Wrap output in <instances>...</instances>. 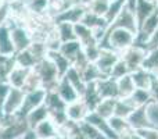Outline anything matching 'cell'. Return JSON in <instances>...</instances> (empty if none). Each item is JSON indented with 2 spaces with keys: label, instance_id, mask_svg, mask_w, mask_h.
Segmentation results:
<instances>
[{
  "label": "cell",
  "instance_id": "cell-1",
  "mask_svg": "<svg viewBox=\"0 0 158 139\" xmlns=\"http://www.w3.org/2000/svg\"><path fill=\"white\" fill-rule=\"evenodd\" d=\"M135 33L123 28H108L101 41L98 42L100 49L114 50L117 53H122L128 47L135 43Z\"/></svg>",
  "mask_w": 158,
  "mask_h": 139
},
{
  "label": "cell",
  "instance_id": "cell-2",
  "mask_svg": "<svg viewBox=\"0 0 158 139\" xmlns=\"http://www.w3.org/2000/svg\"><path fill=\"white\" fill-rule=\"evenodd\" d=\"M33 70L40 78L42 88H44L46 90H56L61 76L58 75V71L56 68L54 63L49 57H44L43 60L38 61L33 67Z\"/></svg>",
  "mask_w": 158,
  "mask_h": 139
},
{
  "label": "cell",
  "instance_id": "cell-3",
  "mask_svg": "<svg viewBox=\"0 0 158 139\" xmlns=\"http://www.w3.org/2000/svg\"><path fill=\"white\" fill-rule=\"evenodd\" d=\"M10 27V33H11V41H13L14 49L17 52H21L29 47V45L32 43V32L28 28V25H25L24 22H13V24H7Z\"/></svg>",
  "mask_w": 158,
  "mask_h": 139
},
{
  "label": "cell",
  "instance_id": "cell-4",
  "mask_svg": "<svg viewBox=\"0 0 158 139\" xmlns=\"http://www.w3.org/2000/svg\"><path fill=\"white\" fill-rule=\"evenodd\" d=\"M25 90L19 89V88H13L11 86L10 92H8L7 98H6L4 103H3L2 111H0V117L2 118H8V117H15L17 113L19 111L24 102Z\"/></svg>",
  "mask_w": 158,
  "mask_h": 139
},
{
  "label": "cell",
  "instance_id": "cell-5",
  "mask_svg": "<svg viewBox=\"0 0 158 139\" xmlns=\"http://www.w3.org/2000/svg\"><path fill=\"white\" fill-rule=\"evenodd\" d=\"M46 95H47V90L44 89V88H38V89L25 92L22 106H21V109H19V111L17 113L15 117L19 118V120H24L28 113L32 111L33 109H36V107H39L40 104L44 103Z\"/></svg>",
  "mask_w": 158,
  "mask_h": 139
},
{
  "label": "cell",
  "instance_id": "cell-6",
  "mask_svg": "<svg viewBox=\"0 0 158 139\" xmlns=\"http://www.w3.org/2000/svg\"><path fill=\"white\" fill-rule=\"evenodd\" d=\"M146 54H147V50L146 49L136 46V45H132L131 47L123 50L119 56H121V59L125 61L126 66H128L129 71L133 72L135 70L140 68V67L143 66V61H144V59H146Z\"/></svg>",
  "mask_w": 158,
  "mask_h": 139
},
{
  "label": "cell",
  "instance_id": "cell-7",
  "mask_svg": "<svg viewBox=\"0 0 158 139\" xmlns=\"http://www.w3.org/2000/svg\"><path fill=\"white\" fill-rule=\"evenodd\" d=\"M119 53L114 52V50H106V49H101L100 56L98 59L96 60V66H97L98 71L101 72V75L106 78V76H110L111 74L112 67L115 66L118 60H119Z\"/></svg>",
  "mask_w": 158,
  "mask_h": 139
},
{
  "label": "cell",
  "instance_id": "cell-8",
  "mask_svg": "<svg viewBox=\"0 0 158 139\" xmlns=\"http://www.w3.org/2000/svg\"><path fill=\"white\" fill-rule=\"evenodd\" d=\"M108 28H123V29H128L131 32H133L135 35L137 33V22L135 18V14L132 10H129L128 7H125L121 10V13L117 15V18L112 21V24Z\"/></svg>",
  "mask_w": 158,
  "mask_h": 139
},
{
  "label": "cell",
  "instance_id": "cell-9",
  "mask_svg": "<svg viewBox=\"0 0 158 139\" xmlns=\"http://www.w3.org/2000/svg\"><path fill=\"white\" fill-rule=\"evenodd\" d=\"M86 11H87V8H86L85 4L74 6V7L67 8V10L58 13L57 15L53 18V22H54V24H57V22H71V24H78V22H81L82 17L85 15Z\"/></svg>",
  "mask_w": 158,
  "mask_h": 139
},
{
  "label": "cell",
  "instance_id": "cell-10",
  "mask_svg": "<svg viewBox=\"0 0 158 139\" xmlns=\"http://www.w3.org/2000/svg\"><path fill=\"white\" fill-rule=\"evenodd\" d=\"M65 113H67V118H68V121L79 124V123H82V121L86 120L87 114H89L90 111H89V109H87V106L85 104V102L79 98L78 100L67 104Z\"/></svg>",
  "mask_w": 158,
  "mask_h": 139
},
{
  "label": "cell",
  "instance_id": "cell-11",
  "mask_svg": "<svg viewBox=\"0 0 158 139\" xmlns=\"http://www.w3.org/2000/svg\"><path fill=\"white\" fill-rule=\"evenodd\" d=\"M96 88L100 95L101 100L103 99H118L119 93H118V84L117 79L111 78V76H106L101 78L96 82Z\"/></svg>",
  "mask_w": 158,
  "mask_h": 139
},
{
  "label": "cell",
  "instance_id": "cell-12",
  "mask_svg": "<svg viewBox=\"0 0 158 139\" xmlns=\"http://www.w3.org/2000/svg\"><path fill=\"white\" fill-rule=\"evenodd\" d=\"M32 131L35 132L36 138L40 139H57L60 137V128L50 118H46L42 123H39Z\"/></svg>",
  "mask_w": 158,
  "mask_h": 139
},
{
  "label": "cell",
  "instance_id": "cell-13",
  "mask_svg": "<svg viewBox=\"0 0 158 139\" xmlns=\"http://www.w3.org/2000/svg\"><path fill=\"white\" fill-rule=\"evenodd\" d=\"M126 120H128V123H129V127H131L133 131H140V129H144V128L150 127V123H148V118H147V113H146V106L136 107Z\"/></svg>",
  "mask_w": 158,
  "mask_h": 139
},
{
  "label": "cell",
  "instance_id": "cell-14",
  "mask_svg": "<svg viewBox=\"0 0 158 139\" xmlns=\"http://www.w3.org/2000/svg\"><path fill=\"white\" fill-rule=\"evenodd\" d=\"M157 6H158V3L150 2V0H137L136 6H135V10H133L135 18H136V22H137V29L143 24V21L156 10Z\"/></svg>",
  "mask_w": 158,
  "mask_h": 139
},
{
  "label": "cell",
  "instance_id": "cell-15",
  "mask_svg": "<svg viewBox=\"0 0 158 139\" xmlns=\"http://www.w3.org/2000/svg\"><path fill=\"white\" fill-rule=\"evenodd\" d=\"M56 92L58 93V96H60L67 104L72 103V102L78 100V99L81 98L79 93L77 92V89H75V88L68 82V79L64 78V76H61V79L58 81L57 88H56Z\"/></svg>",
  "mask_w": 158,
  "mask_h": 139
},
{
  "label": "cell",
  "instance_id": "cell-16",
  "mask_svg": "<svg viewBox=\"0 0 158 139\" xmlns=\"http://www.w3.org/2000/svg\"><path fill=\"white\" fill-rule=\"evenodd\" d=\"M85 121H87V123H90L92 125H94L97 129H100L108 139H119V137L111 129V127H110V124H108V120L100 117V115L96 114L94 111H90Z\"/></svg>",
  "mask_w": 158,
  "mask_h": 139
},
{
  "label": "cell",
  "instance_id": "cell-17",
  "mask_svg": "<svg viewBox=\"0 0 158 139\" xmlns=\"http://www.w3.org/2000/svg\"><path fill=\"white\" fill-rule=\"evenodd\" d=\"M132 79H133V84L137 89H150L151 84H153V79L156 78V75L151 72H148L147 70H144L143 67L135 70L133 72H131Z\"/></svg>",
  "mask_w": 158,
  "mask_h": 139
},
{
  "label": "cell",
  "instance_id": "cell-18",
  "mask_svg": "<svg viewBox=\"0 0 158 139\" xmlns=\"http://www.w3.org/2000/svg\"><path fill=\"white\" fill-rule=\"evenodd\" d=\"M31 70L32 68H24V67L19 66H14L13 70L8 74V84L13 88H19V89H24L25 82H27V78L29 75Z\"/></svg>",
  "mask_w": 158,
  "mask_h": 139
},
{
  "label": "cell",
  "instance_id": "cell-19",
  "mask_svg": "<svg viewBox=\"0 0 158 139\" xmlns=\"http://www.w3.org/2000/svg\"><path fill=\"white\" fill-rule=\"evenodd\" d=\"M81 99L85 102V104L87 106L89 111H94L96 107H97L98 103L101 102V98L97 92V88H96V82H89V84H86V89H85L83 95L81 96Z\"/></svg>",
  "mask_w": 158,
  "mask_h": 139
},
{
  "label": "cell",
  "instance_id": "cell-20",
  "mask_svg": "<svg viewBox=\"0 0 158 139\" xmlns=\"http://www.w3.org/2000/svg\"><path fill=\"white\" fill-rule=\"evenodd\" d=\"M0 54L2 56L15 54V49H14L13 41H11L10 27L7 24L0 25Z\"/></svg>",
  "mask_w": 158,
  "mask_h": 139
},
{
  "label": "cell",
  "instance_id": "cell-21",
  "mask_svg": "<svg viewBox=\"0 0 158 139\" xmlns=\"http://www.w3.org/2000/svg\"><path fill=\"white\" fill-rule=\"evenodd\" d=\"M75 27V35H77V41L81 42L82 47L87 46V45H93V43H98L97 39L94 36V31L92 28L86 27L82 22H78V24L74 25Z\"/></svg>",
  "mask_w": 158,
  "mask_h": 139
},
{
  "label": "cell",
  "instance_id": "cell-22",
  "mask_svg": "<svg viewBox=\"0 0 158 139\" xmlns=\"http://www.w3.org/2000/svg\"><path fill=\"white\" fill-rule=\"evenodd\" d=\"M27 10L28 14L32 17H44L49 15L50 2L49 0H27Z\"/></svg>",
  "mask_w": 158,
  "mask_h": 139
},
{
  "label": "cell",
  "instance_id": "cell-23",
  "mask_svg": "<svg viewBox=\"0 0 158 139\" xmlns=\"http://www.w3.org/2000/svg\"><path fill=\"white\" fill-rule=\"evenodd\" d=\"M46 118H49V110H47L46 104L43 103V104H40L39 107L33 109L32 111L28 113V114L25 115L24 120L27 121L29 129H33L39 123H42V121L46 120Z\"/></svg>",
  "mask_w": 158,
  "mask_h": 139
},
{
  "label": "cell",
  "instance_id": "cell-24",
  "mask_svg": "<svg viewBox=\"0 0 158 139\" xmlns=\"http://www.w3.org/2000/svg\"><path fill=\"white\" fill-rule=\"evenodd\" d=\"M64 78L68 79L69 84H71L72 86L77 89V92L79 93V96L83 95L85 89H86V82L83 81V78H82V75H81V71H79L78 68H75V67L72 66L71 68L65 72Z\"/></svg>",
  "mask_w": 158,
  "mask_h": 139
},
{
  "label": "cell",
  "instance_id": "cell-25",
  "mask_svg": "<svg viewBox=\"0 0 158 139\" xmlns=\"http://www.w3.org/2000/svg\"><path fill=\"white\" fill-rule=\"evenodd\" d=\"M54 25H56V32H57L61 43L77 41L75 27H74L75 24H71V22H57V24H54Z\"/></svg>",
  "mask_w": 158,
  "mask_h": 139
},
{
  "label": "cell",
  "instance_id": "cell-26",
  "mask_svg": "<svg viewBox=\"0 0 158 139\" xmlns=\"http://www.w3.org/2000/svg\"><path fill=\"white\" fill-rule=\"evenodd\" d=\"M47 57L54 63V66H56V68H57L58 75L60 76H64L67 71L72 67L71 60H68V59H67L65 56L61 54L60 52H49L47 53Z\"/></svg>",
  "mask_w": 158,
  "mask_h": 139
},
{
  "label": "cell",
  "instance_id": "cell-27",
  "mask_svg": "<svg viewBox=\"0 0 158 139\" xmlns=\"http://www.w3.org/2000/svg\"><path fill=\"white\" fill-rule=\"evenodd\" d=\"M135 109H136V106H135L133 102L131 100V98H119V99H117V103H115L114 115H118V117H122V118H128Z\"/></svg>",
  "mask_w": 158,
  "mask_h": 139
},
{
  "label": "cell",
  "instance_id": "cell-28",
  "mask_svg": "<svg viewBox=\"0 0 158 139\" xmlns=\"http://www.w3.org/2000/svg\"><path fill=\"white\" fill-rule=\"evenodd\" d=\"M117 84H118V93H119V98H129V96L135 92V89H136L131 74L117 79Z\"/></svg>",
  "mask_w": 158,
  "mask_h": 139
},
{
  "label": "cell",
  "instance_id": "cell-29",
  "mask_svg": "<svg viewBox=\"0 0 158 139\" xmlns=\"http://www.w3.org/2000/svg\"><path fill=\"white\" fill-rule=\"evenodd\" d=\"M82 49H83V47H82L79 41H71V42H64V43H61L58 52L63 56H65L68 60H71V63H72V60L77 57L78 53L81 52Z\"/></svg>",
  "mask_w": 158,
  "mask_h": 139
},
{
  "label": "cell",
  "instance_id": "cell-30",
  "mask_svg": "<svg viewBox=\"0 0 158 139\" xmlns=\"http://www.w3.org/2000/svg\"><path fill=\"white\" fill-rule=\"evenodd\" d=\"M115 103H117V99H103V100L98 103V106L96 107L94 113L98 114L100 117L108 120V118H111L112 115H114Z\"/></svg>",
  "mask_w": 158,
  "mask_h": 139
},
{
  "label": "cell",
  "instance_id": "cell-31",
  "mask_svg": "<svg viewBox=\"0 0 158 139\" xmlns=\"http://www.w3.org/2000/svg\"><path fill=\"white\" fill-rule=\"evenodd\" d=\"M14 60H15V64L19 67H24V68H33L35 64L38 63L36 59L33 57V54L29 52V49L21 50V52H17L14 54Z\"/></svg>",
  "mask_w": 158,
  "mask_h": 139
},
{
  "label": "cell",
  "instance_id": "cell-32",
  "mask_svg": "<svg viewBox=\"0 0 158 139\" xmlns=\"http://www.w3.org/2000/svg\"><path fill=\"white\" fill-rule=\"evenodd\" d=\"M143 68L147 70L148 72L158 75V49H150L147 50L146 59L143 61Z\"/></svg>",
  "mask_w": 158,
  "mask_h": 139
},
{
  "label": "cell",
  "instance_id": "cell-33",
  "mask_svg": "<svg viewBox=\"0 0 158 139\" xmlns=\"http://www.w3.org/2000/svg\"><path fill=\"white\" fill-rule=\"evenodd\" d=\"M78 125H79L81 132L87 139H108L100 129H97L94 125H92V124L87 123V121H82V123H79Z\"/></svg>",
  "mask_w": 158,
  "mask_h": 139
},
{
  "label": "cell",
  "instance_id": "cell-34",
  "mask_svg": "<svg viewBox=\"0 0 158 139\" xmlns=\"http://www.w3.org/2000/svg\"><path fill=\"white\" fill-rule=\"evenodd\" d=\"M81 75H82V78H83V81L86 82V84H89V82H97L98 79L104 78V76L101 75V72L98 71L96 63L87 64V66L81 71Z\"/></svg>",
  "mask_w": 158,
  "mask_h": 139
},
{
  "label": "cell",
  "instance_id": "cell-35",
  "mask_svg": "<svg viewBox=\"0 0 158 139\" xmlns=\"http://www.w3.org/2000/svg\"><path fill=\"white\" fill-rule=\"evenodd\" d=\"M108 124L111 127V129L115 132V134L119 137V135L125 134L126 131L132 129L129 127V123L126 118H122V117H118V115H112L111 118H108Z\"/></svg>",
  "mask_w": 158,
  "mask_h": 139
},
{
  "label": "cell",
  "instance_id": "cell-36",
  "mask_svg": "<svg viewBox=\"0 0 158 139\" xmlns=\"http://www.w3.org/2000/svg\"><path fill=\"white\" fill-rule=\"evenodd\" d=\"M131 100L133 102V104L136 107H142V106H147L148 103L151 102V95H150V90L147 89H135V92L132 93L131 96Z\"/></svg>",
  "mask_w": 158,
  "mask_h": 139
},
{
  "label": "cell",
  "instance_id": "cell-37",
  "mask_svg": "<svg viewBox=\"0 0 158 139\" xmlns=\"http://www.w3.org/2000/svg\"><path fill=\"white\" fill-rule=\"evenodd\" d=\"M110 4H111V0H92L90 3L86 4V8L90 13L104 17L106 13L108 11Z\"/></svg>",
  "mask_w": 158,
  "mask_h": 139
},
{
  "label": "cell",
  "instance_id": "cell-38",
  "mask_svg": "<svg viewBox=\"0 0 158 139\" xmlns=\"http://www.w3.org/2000/svg\"><path fill=\"white\" fill-rule=\"evenodd\" d=\"M123 7H125V0H114V2H111V4H110V7H108V11H107L106 15H104L107 24L111 25L112 21L117 18V15L121 13V10H122Z\"/></svg>",
  "mask_w": 158,
  "mask_h": 139
},
{
  "label": "cell",
  "instance_id": "cell-39",
  "mask_svg": "<svg viewBox=\"0 0 158 139\" xmlns=\"http://www.w3.org/2000/svg\"><path fill=\"white\" fill-rule=\"evenodd\" d=\"M146 113H147V118L150 127L158 129V103L154 100H151L150 103L146 106Z\"/></svg>",
  "mask_w": 158,
  "mask_h": 139
},
{
  "label": "cell",
  "instance_id": "cell-40",
  "mask_svg": "<svg viewBox=\"0 0 158 139\" xmlns=\"http://www.w3.org/2000/svg\"><path fill=\"white\" fill-rule=\"evenodd\" d=\"M128 74H131V71H129L128 66L125 64V61L119 57V60H118L117 63H115V66L112 67L110 76H111V78H114V79H119V78H122V76L128 75Z\"/></svg>",
  "mask_w": 158,
  "mask_h": 139
},
{
  "label": "cell",
  "instance_id": "cell-41",
  "mask_svg": "<svg viewBox=\"0 0 158 139\" xmlns=\"http://www.w3.org/2000/svg\"><path fill=\"white\" fill-rule=\"evenodd\" d=\"M100 46H98V43H93V45H87V46H83V53L86 54L87 60L90 61V63H96V60L98 59V56H100Z\"/></svg>",
  "mask_w": 158,
  "mask_h": 139
},
{
  "label": "cell",
  "instance_id": "cell-42",
  "mask_svg": "<svg viewBox=\"0 0 158 139\" xmlns=\"http://www.w3.org/2000/svg\"><path fill=\"white\" fill-rule=\"evenodd\" d=\"M10 17H11V8H10V4L6 2L0 6V25L7 24Z\"/></svg>",
  "mask_w": 158,
  "mask_h": 139
},
{
  "label": "cell",
  "instance_id": "cell-43",
  "mask_svg": "<svg viewBox=\"0 0 158 139\" xmlns=\"http://www.w3.org/2000/svg\"><path fill=\"white\" fill-rule=\"evenodd\" d=\"M140 134V137L143 139H158V129L153 128V127H148V128L140 129L137 131Z\"/></svg>",
  "mask_w": 158,
  "mask_h": 139
},
{
  "label": "cell",
  "instance_id": "cell-44",
  "mask_svg": "<svg viewBox=\"0 0 158 139\" xmlns=\"http://www.w3.org/2000/svg\"><path fill=\"white\" fill-rule=\"evenodd\" d=\"M11 89V85L8 82H4V84H0V111H2V107H3V103H4L6 98H7L8 92Z\"/></svg>",
  "mask_w": 158,
  "mask_h": 139
},
{
  "label": "cell",
  "instance_id": "cell-45",
  "mask_svg": "<svg viewBox=\"0 0 158 139\" xmlns=\"http://www.w3.org/2000/svg\"><path fill=\"white\" fill-rule=\"evenodd\" d=\"M148 90H150V95H151V100H154L158 103V79H157V75H156V78L153 79V84H151V86Z\"/></svg>",
  "mask_w": 158,
  "mask_h": 139
},
{
  "label": "cell",
  "instance_id": "cell-46",
  "mask_svg": "<svg viewBox=\"0 0 158 139\" xmlns=\"http://www.w3.org/2000/svg\"><path fill=\"white\" fill-rule=\"evenodd\" d=\"M119 139H143L140 137V134L137 131H133V129H129L125 134L119 135Z\"/></svg>",
  "mask_w": 158,
  "mask_h": 139
},
{
  "label": "cell",
  "instance_id": "cell-47",
  "mask_svg": "<svg viewBox=\"0 0 158 139\" xmlns=\"http://www.w3.org/2000/svg\"><path fill=\"white\" fill-rule=\"evenodd\" d=\"M150 49H158V29L154 32V35L151 36L147 43V50H150Z\"/></svg>",
  "mask_w": 158,
  "mask_h": 139
},
{
  "label": "cell",
  "instance_id": "cell-48",
  "mask_svg": "<svg viewBox=\"0 0 158 139\" xmlns=\"http://www.w3.org/2000/svg\"><path fill=\"white\" fill-rule=\"evenodd\" d=\"M136 2H137V0H125V4H126V7H128L129 10L133 11L135 10V6H136Z\"/></svg>",
  "mask_w": 158,
  "mask_h": 139
},
{
  "label": "cell",
  "instance_id": "cell-49",
  "mask_svg": "<svg viewBox=\"0 0 158 139\" xmlns=\"http://www.w3.org/2000/svg\"><path fill=\"white\" fill-rule=\"evenodd\" d=\"M57 139H72L71 137H68V135H60Z\"/></svg>",
  "mask_w": 158,
  "mask_h": 139
},
{
  "label": "cell",
  "instance_id": "cell-50",
  "mask_svg": "<svg viewBox=\"0 0 158 139\" xmlns=\"http://www.w3.org/2000/svg\"><path fill=\"white\" fill-rule=\"evenodd\" d=\"M50 2V4H57V3H60L61 0H49Z\"/></svg>",
  "mask_w": 158,
  "mask_h": 139
},
{
  "label": "cell",
  "instance_id": "cell-51",
  "mask_svg": "<svg viewBox=\"0 0 158 139\" xmlns=\"http://www.w3.org/2000/svg\"><path fill=\"white\" fill-rule=\"evenodd\" d=\"M3 3H6V0H0V6H2Z\"/></svg>",
  "mask_w": 158,
  "mask_h": 139
},
{
  "label": "cell",
  "instance_id": "cell-52",
  "mask_svg": "<svg viewBox=\"0 0 158 139\" xmlns=\"http://www.w3.org/2000/svg\"><path fill=\"white\" fill-rule=\"evenodd\" d=\"M150 2H154V3H158V0H150Z\"/></svg>",
  "mask_w": 158,
  "mask_h": 139
},
{
  "label": "cell",
  "instance_id": "cell-53",
  "mask_svg": "<svg viewBox=\"0 0 158 139\" xmlns=\"http://www.w3.org/2000/svg\"><path fill=\"white\" fill-rule=\"evenodd\" d=\"M0 125H2V117H0Z\"/></svg>",
  "mask_w": 158,
  "mask_h": 139
},
{
  "label": "cell",
  "instance_id": "cell-54",
  "mask_svg": "<svg viewBox=\"0 0 158 139\" xmlns=\"http://www.w3.org/2000/svg\"><path fill=\"white\" fill-rule=\"evenodd\" d=\"M35 139H40V138H35Z\"/></svg>",
  "mask_w": 158,
  "mask_h": 139
},
{
  "label": "cell",
  "instance_id": "cell-55",
  "mask_svg": "<svg viewBox=\"0 0 158 139\" xmlns=\"http://www.w3.org/2000/svg\"><path fill=\"white\" fill-rule=\"evenodd\" d=\"M157 79H158V75H157Z\"/></svg>",
  "mask_w": 158,
  "mask_h": 139
},
{
  "label": "cell",
  "instance_id": "cell-56",
  "mask_svg": "<svg viewBox=\"0 0 158 139\" xmlns=\"http://www.w3.org/2000/svg\"><path fill=\"white\" fill-rule=\"evenodd\" d=\"M111 2H114V0H111Z\"/></svg>",
  "mask_w": 158,
  "mask_h": 139
},
{
  "label": "cell",
  "instance_id": "cell-57",
  "mask_svg": "<svg viewBox=\"0 0 158 139\" xmlns=\"http://www.w3.org/2000/svg\"><path fill=\"white\" fill-rule=\"evenodd\" d=\"M25 2H27V0H25Z\"/></svg>",
  "mask_w": 158,
  "mask_h": 139
}]
</instances>
